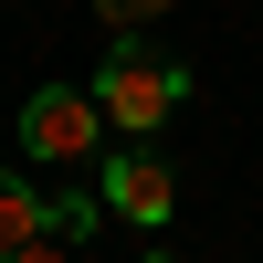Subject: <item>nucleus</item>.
I'll use <instances>...</instances> for the list:
<instances>
[{
    "mask_svg": "<svg viewBox=\"0 0 263 263\" xmlns=\"http://www.w3.org/2000/svg\"><path fill=\"white\" fill-rule=\"evenodd\" d=\"M95 105H105V126H126V137H158V126L190 105V63L158 53L147 32H116V53L95 63Z\"/></svg>",
    "mask_w": 263,
    "mask_h": 263,
    "instance_id": "1",
    "label": "nucleus"
},
{
    "mask_svg": "<svg viewBox=\"0 0 263 263\" xmlns=\"http://www.w3.org/2000/svg\"><path fill=\"white\" fill-rule=\"evenodd\" d=\"M95 126H105V105L84 95V84H42V95L21 105V158L74 168V158H95Z\"/></svg>",
    "mask_w": 263,
    "mask_h": 263,
    "instance_id": "2",
    "label": "nucleus"
},
{
    "mask_svg": "<svg viewBox=\"0 0 263 263\" xmlns=\"http://www.w3.org/2000/svg\"><path fill=\"white\" fill-rule=\"evenodd\" d=\"M95 190H105V211L137 221V232H168V211H179V168H168L158 147H116V158L95 168Z\"/></svg>",
    "mask_w": 263,
    "mask_h": 263,
    "instance_id": "3",
    "label": "nucleus"
},
{
    "mask_svg": "<svg viewBox=\"0 0 263 263\" xmlns=\"http://www.w3.org/2000/svg\"><path fill=\"white\" fill-rule=\"evenodd\" d=\"M32 232H53V200H42L32 179H11V168H0V253L32 242Z\"/></svg>",
    "mask_w": 263,
    "mask_h": 263,
    "instance_id": "4",
    "label": "nucleus"
},
{
    "mask_svg": "<svg viewBox=\"0 0 263 263\" xmlns=\"http://www.w3.org/2000/svg\"><path fill=\"white\" fill-rule=\"evenodd\" d=\"M158 11H168V0H95V21H105V32H147Z\"/></svg>",
    "mask_w": 263,
    "mask_h": 263,
    "instance_id": "5",
    "label": "nucleus"
},
{
    "mask_svg": "<svg viewBox=\"0 0 263 263\" xmlns=\"http://www.w3.org/2000/svg\"><path fill=\"white\" fill-rule=\"evenodd\" d=\"M0 263H74V253H63V232H32V242H11Z\"/></svg>",
    "mask_w": 263,
    "mask_h": 263,
    "instance_id": "6",
    "label": "nucleus"
}]
</instances>
